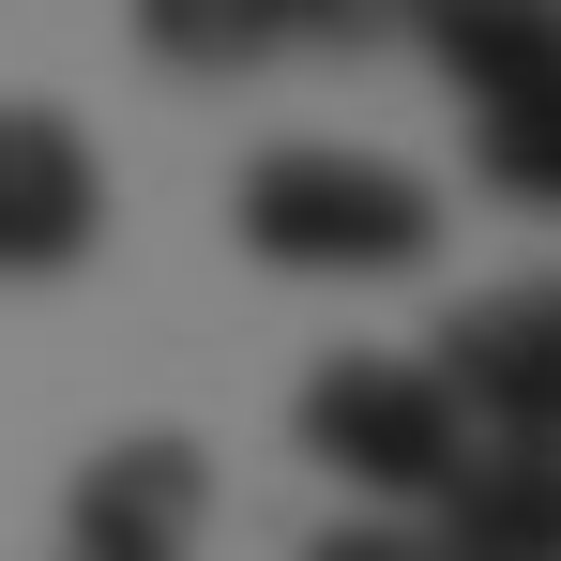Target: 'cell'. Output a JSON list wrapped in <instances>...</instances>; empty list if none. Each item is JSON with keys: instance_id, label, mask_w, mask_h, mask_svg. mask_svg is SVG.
I'll return each mask as SVG.
<instances>
[{"instance_id": "cell-1", "label": "cell", "mask_w": 561, "mask_h": 561, "mask_svg": "<svg viewBox=\"0 0 561 561\" xmlns=\"http://www.w3.org/2000/svg\"><path fill=\"white\" fill-rule=\"evenodd\" d=\"M228 228L274 259V274H410L440 243V197L410 183L394 152H334V137H288L243 168Z\"/></svg>"}, {"instance_id": "cell-2", "label": "cell", "mask_w": 561, "mask_h": 561, "mask_svg": "<svg viewBox=\"0 0 561 561\" xmlns=\"http://www.w3.org/2000/svg\"><path fill=\"white\" fill-rule=\"evenodd\" d=\"M304 456L350 470L365 501H440V470L470 456L456 394L425 365H394V350H334V365L304 379Z\"/></svg>"}, {"instance_id": "cell-3", "label": "cell", "mask_w": 561, "mask_h": 561, "mask_svg": "<svg viewBox=\"0 0 561 561\" xmlns=\"http://www.w3.org/2000/svg\"><path fill=\"white\" fill-rule=\"evenodd\" d=\"M425 379L456 394L470 440H561V274H516L485 304H456Z\"/></svg>"}, {"instance_id": "cell-4", "label": "cell", "mask_w": 561, "mask_h": 561, "mask_svg": "<svg viewBox=\"0 0 561 561\" xmlns=\"http://www.w3.org/2000/svg\"><path fill=\"white\" fill-rule=\"evenodd\" d=\"M106 243V152L61 106H0V274H77Z\"/></svg>"}, {"instance_id": "cell-5", "label": "cell", "mask_w": 561, "mask_h": 561, "mask_svg": "<svg viewBox=\"0 0 561 561\" xmlns=\"http://www.w3.org/2000/svg\"><path fill=\"white\" fill-rule=\"evenodd\" d=\"M197 516H213L197 440H106V456L77 470V501H61L77 561H183V547H197Z\"/></svg>"}, {"instance_id": "cell-6", "label": "cell", "mask_w": 561, "mask_h": 561, "mask_svg": "<svg viewBox=\"0 0 561 561\" xmlns=\"http://www.w3.org/2000/svg\"><path fill=\"white\" fill-rule=\"evenodd\" d=\"M425 561H561V440H470L440 470Z\"/></svg>"}, {"instance_id": "cell-7", "label": "cell", "mask_w": 561, "mask_h": 561, "mask_svg": "<svg viewBox=\"0 0 561 561\" xmlns=\"http://www.w3.org/2000/svg\"><path fill=\"white\" fill-rule=\"evenodd\" d=\"M410 31L470 106H516L561 77V0H410Z\"/></svg>"}, {"instance_id": "cell-8", "label": "cell", "mask_w": 561, "mask_h": 561, "mask_svg": "<svg viewBox=\"0 0 561 561\" xmlns=\"http://www.w3.org/2000/svg\"><path fill=\"white\" fill-rule=\"evenodd\" d=\"M470 168L516 197V213H561V77L516 106H470Z\"/></svg>"}, {"instance_id": "cell-9", "label": "cell", "mask_w": 561, "mask_h": 561, "mask_svg": "<svg viewBox=\"0 0 561 561\" xmlns=\"http://www.w3.org/2000/svg\"><path fill=\"white\" fill-rule=\"evenodd\" d=\"M137 46L183 61V77H228V61H274V0H137Z\"/></svg>"}, {"instance_id": "cell-10", "label": "cell", "mask_w": 561, "mask_h": 561, "mask_svg": "<svg viewBox=\"0 0 561 561\" xmlns=\"http://www.w3.org/2000/svg\"><path fill=\"white\" fill-rule=\"evenodd\" d=\"M410 0H274V31L288 46H365V31H394Z\"/></svg>"}, {"instance_id": "cell-11", "label": "cell", "mask_w": 561, "mask_h": 561, "mask_svg": "<svg viewBox=\"0 0 561 561\" xmlns=\"http://www.w3.org/2000/svg\"><path fill=\"white\" fill-rule=\"evenodd\" d=\"M304 561H425V531H394V516H334Z\"/></svg>"}]
</instances>
